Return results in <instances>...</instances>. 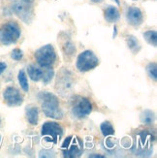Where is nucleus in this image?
Masks as SVG:
<instances>
[{
  "label": "nucleus",
  "instance_id": "obj_12",
  "mask_svg": "<svg viewBox=\"0 0 157 158\" xmlns=\"http://www.w3.org/2000/svg\"><path fill=\"white\" fill-rule=\"evenodd\" d=\"M126 19L130 25L138 27L144 23V15L140 8L136 6H131L128 7V9L126 10Z\"/></svg>",
  "mask_w": 157,
  "mask_h": 158
},
{
  "label": "nucleus",
  "instance_id": "obj_13",
  "mask_svg": "<svg viewBox=\"0 0 157 158\" xmlns=\"http://www.w3.org/2000/svg\"><path fill=\"white\" fill-rule=\"evenodd\" d=\"M106 138L107 139H105L104 142L102 143V148H103V149L107 153L114 156V155H117L122 152L120 147L118 146V142L117 140L113 139L112 136L106 137Z\"/></svg>",
  "mask_w": 157,
  "mask_h": 158
},
{
  "label": "nucleus",
  "instance_id": "obj_20",
  "mask_svg": "<svg viewBox=\"0 0 157 158\" xmlns=\"http://www.w3.org/2000/svg\"><path fill=\"white\" fill-rule=\"evenodd\" d=\"M100 129H101V132L102 135H103L105 138L106 137H110V136H114L115 131H114V128L113 126V124L110 121H104L101 123L100 125Z\"/></svg>",
  "mask_w": 157,
  "mask_h": 158
},
{
  "label": "nucleus",
  "instance_id": "obj_32",
  "mask_svg": "<svg viewBox=\"0 0 157 158\" xmlns=\"http://www.w3.org/2000/svg\"><path fill=\"white\" fill-rule=\"evenodd\" d=\"M1 141H2V138H1V136H0V145H1Z\"/></svg>",
  "mask_w": 157,
  "mask_h": 158
},
{
  "label": "nucleus",
  "instance_id": "obj_16",
  "mask_svg": "<svg viewBox=\"0 0 157 158\" xmlns=\"http://www.w3.org/2000/svg\"><path fill=\"white\" fill-rule=\"evenodd\" d=\"M27 73H28L29 78L33 81H42V78H43V69L42 68H39L36 65L31 64L27 67Z\"/></svg>",
  "mask_w": 157,
  "mask_h": 158
},
{
  "label": "nucleus",
  "instance_id": "obj_33",
  "mask_svg": "<svg viewBox=\"0 0 157 158\" xmlns=\"http://www.w3.org/2000/svg\"><path fill=\"white\" fill-rule=\"evenodd\" d=\"M0 125H1V118H0Z\"/></svg>",
  "mask_w": 157,
  "mask_h": 158
},
{
  "label": "nucleus",
  "instance_id": "obj_1",
  "mask_svg": "<svg viewBox=\"0 0 157 158\" xmlns=\"http://www.w3.org/2000/svg\"><path fill=\"white\" fill-rule=\"evenodd\" d=\"M155 133L151 130H142L137 133L134 145L131 147V152L138 157H149L153 153V143Z\"/></svg>",
  "mask_w": 157,
  "mask_h": 158
},
{
  "label": "nucleus",
  "instance_id": "obj_23",
  "mask_svg": "<svg viewBox=\"0 0 157 158\" xmlns=\"http://www.w3.org/2000/svg\"><path fill=\"white\" fill-rule=\"evenodd\" d=\"M54 77V71L52 67L49 68H43V78L42 81L44 85H49L52 81V80Z\"/></svg>",
  "mask_w": 157,
  "mask_h": 158
},
{
  "label": "nucleus",
  "instance_id": "obj_28",
  "mask_svg": "<svg viewBox=\"0 0 157 158\" xmlns=\"http://www.w3.org/2000/svg\"><path fill=\"white\" fill-rule=\"evenodd\" d=\"M88 157H95V158H104L106 157L105 155H102V154H97V153H92V154H89Z\"/></svg>",
  "mask_w": 157,
  "mask_h": 158
},
{
  "label": "nucleus",
  "instance_id": "obj_31",
  "mask_svg": "<svg viewBox=\"0 0 157 158\" xmlns=\"http://www.w3.org/2000/svg\"><path fill=\"white\" fill-rule=\"evenodd\" d=\"M114 2H115L118 5H120V0H113Z\"/></svg>",
  "mask_w": 157,
  "mask_h": 158
},
{
  "label": "nucleus",
  "instance_id": "obj_19",
  "mask_svg": "<svg viewBox=\"0 0 157 158\" xmlns=\"http://www.w3.org/2000/svg\"><path fill=\"white\" fill-rule=\"evenodd\" d=\"M62 51L64 52V56H67V58H72L74 54L76 53V47L71 40H66L62 46Z\"/></svg>",
  "mask_w": 157,
  "mask_h": 158
},
{
  "label": "nucleus",
  "instance_id": "obj_6",
  "mask_svg": "<svg viewBox=\"0 0 157 158\" xmlns=\"http://www.w3.org/2000/svg\"><path fill=\"white\" fill-rule=\"evenodd\" d=\"M70 109L73 116L76 118H85L92 112L91 102L85 97L74 96L70 100Z\"/></svg>",
  "mask_w": 157,
  "mask_h": 158
},
{
  "label": "nucleus",
  "instance_id": "obj_30",
  "mask_svg": "<svg viewBox=\"0 0 157 158\" xmlns=\"http://www.w3.org/2000/svg\"><path fill=\"white\" fill-rule=\"evenodd\" d=\"M90 1L92 3H101V2H103L104 0H90Z\"/></svg>",
  "mask_w": 157,
  "mask_h": 158
},
{
  "label": "nucleus",
  "instance_id": "obj_9",
  "mask_svg": "<svg viewBox=\"0 0 157 158\" xmlns=\"http://www.w3.org/2000/svg\"><path fill=\"white\" fill-rule=\"evenodd\" d=\"M75 85L74 75L66 68H62L57 74L56 81V89L58 93L65 95L69 93Z\"/></svg>",
  "mask_w": 157,
  "mask_h": 158
},
{
  "label": "nucleus",
  "instance_id": "obj_3",
  "mask_svg": "<svg viewBox=\"0 0 157 158\" xmlns=\"http://www.w3.org/2000/svg\"><path fill=\"white\" fill-rule=\"evenodd\" d=\"M34 2L35 0H12V12L23 23L29 24L34 19Z\"/></svg>",
  "mask_w": 157,
  "mask_h": 158
},
{
  "label": "nucleus",
  "instance_id": "obj_26",
  "mask_svg": "<svg viewBox=\"0 0 157 158\" xmlns=\"http://www.w3.org/2000/svg\"><path fill=\"white\" fill-rule=\"evenodd\" d=\"M56 152L52 149H42L39 152V157H54Z\"/></svg>",
  "mask_w": 157,
  "mask_h": 158
},
{
  "label": "nucleus",
  "instance_id": "obj_25",
  "mask_svg": "<svg viewBox=\"0 0 157 158\" xmlns=\"http://www.w3.org/2000/svg\"><path fill=\"white\" fill-rule=\"evenodd\" d=\"M23 57V52L20 49H14L11 52V58L16 60V61H19L22 60Z\"/></svg>",
  "mask_w": 157,
  "mask_h": 158
},
{
  "label": "nucleus",
  "instance_id": "obj_15",
  "mask_svg": "<svg viewBox=\"0 0 157 158\" xmlns=\"http://www.w3.org/2000/svg\"><path fill=\"white\" fill-rule=\"evenodd\" d=\"M25 118L26 120L31 125H37L39 120V110L36 106H27L25 108Z\"/></svg>",
  "mask_w": 157,
  "mask_h": 158
},
{
  "label": "nucleus",
  "instance_id": "obj_14",
  "mask_svg": "<svg viewBox=\"0 0 157 158\" xmlns=\"http://www.w3.org/2000/svg\"><path fill=\"white\" fill-rule=\"evenodd\" d=\"M104 18L108 23H117L120 19V13L115 6H108L104 11Z\"/></svg>",
  "mask_w": 157,
  "mask_h": 158
},
{
  "label": "nucleus",
  "instance_id": "obj_5",
  "mask_svg": "<svg viewBox=\"0 0 157 158\" xmlns=\"http://www.w3.org/2000/svg\"><path fill=\"white\" fill-rule=\"evenodd\" d=\"M84 152V143L78 136H68L61 145V153L66 158H77Z\"/></svg>",
  "mask_w": 157,
  "mask_h": 158
},
{
  "label": "nucleus",
  "instance_id": "obj_4",
  "mask_svg": "<svg viewBox=\"0 0 157 158\" xmlns=\"http://www.w3.org/2000/svg\"><path fill=\"white\" fill-rule=\"evenodd\" d=\"M22 34V29L18 23L10 20L0 26V44L10 46L18 42Z\"/></svg>",
  "mask_w": 157,
  "mask_h": 158
},
{
  "label": "nucleus",
  "instance_id": "obj_22",
  "mask_svg": "<svg viewBox=\"0 0 157 158\" xmlns=\"http://www.w3.org/2000/svg\"><path fill=\"white\" fill-rule=\"evenodd\" d=\"M18 80H19L20 87L23 88V90L24 92H28L29 91V85H28V80H27V76H26L24 70H20L19 72Z\"/></svg>",
  "mask_w": 157,
  "mask_h": 158
},
{
  "label": "nucleus",
  "instance_id": "obj_17",
  "mask_svg": "<svg viewBox=\"0 0 157 158\" xmlns=\"http://www.w3.org/2000/svg\"><path fill=\"white\" fill-rule=\"evenodd\" d=\"M140 121L144 125H152L155 121V114L151 110H145L140 114Z\"/></svg>",
  "mask_w": 157,
  "mask_h": 158
},
{
  "label": "nucleus",
  "instance_id": "obj_7",
  "mask_svg": "<svg viewBox=\"0 0 157 158\" xmlns=\"http://www.w3.org/2000/svg\"><path fill=\"white\" fill-rule=\"evenodd\" d=\"M35 59L41 68L52 67L56 61V52L52 45L48 44L35 52Z\"/></svg>",
  "mask_w": 157,
  "mask_h": 158
},
{
  "label": "nucleus",
  "instance_id": "obj_29",
  "mask_svg": "<svg viewBox=\"0 0 157 158\" xmlns=\"http://www.w3.org/2000/svg\"><path fill=\"white\" fill-rule=\"evenodd\" d=\"M114 35H113V37L114 38H115V37H117V34H118V27L117 26H114Z\"/></svg>",
  "mask_w": 157,
  "mask_h": 158
},
{
  "label": "nucleus",
  "instance_id": "obj_34",
  "mask_svg": "<svg viewBox=\"0 0 157 158\" xmlns=\"http://www.w3.org/2000/svg\"><path fill=\"white\" fill-rule=\"evenodd\" d=\"M134 1H137V0H134Z\"/></svg>",
  "mask_w": 157,
  "mask_h": 158
},
{
  "label": "nucleus",
  "instance_id": "obj_27",
  "mask_svg": "<svg viewBox=\"0 0 157 158\" xmlns=\"http://www.w3.org/2000/svg\"><path fill=\"white\" fill-rule=\"evenodd\" d=\"M7 69V64L5 62H1L0 61V75H2Z\"/></svg>",
  "mask_w": 157,
  "mask_h": 158
},
{
  "label": "nucleus",
  "instance_id": "obj_10",
  "mask_svg": "<svg viewBox=\"0 0 157 158\" xmlns=\"http://www.w3.org/2000/svg\"><path fill=\"white\" fill-rule=\"evenodd\" d=\"M99 65V59L95 53L89 50L85 51L79 54L76 62V67L80 72H88L93 70Z\"/></svg>",
  "mask_w": 157,
  "mask_h": 158
},
{
  "label": "nucleus",
  "instance_id": "obj_8",
  "mask_svg": "<svg viewBox=\"0 0 157 158\" xmlns=\"http://www.w3.org/2000/svg\"><path fill=\"white\" fill-rule=\"evenodd\" d=\"M41 134L47 143L56 145L63 136V128L57 122L47 121L42 125Z\"/></svg>",
  "mask_w": 157,
  "mask_h": 158
},
{
  "label": "nucleus",
  "instance_id": "obj_24",
  "mask_svg": "<svg viewBox=\"0 0 157 158\" xmlns=\"http://www.w3.org/2000/svg\"><path fill=\"white\" fill-rule=\"evenodd\" d=\"M146 69H147V73L148 75V77L151 80H153L154 81H156V80H157V65H156V62L148 63L146 67Z\"/></svg>",
  "mask_w": 157,
  "mask_h": 158
},
{
  "label": "nucleus",
  "instance_id": "obj_2",
  "mask_svg": "<svg viewBox=\"0 0 157 158\" xmlns=\"http://www.w3.org/2000/svg\"><path fill=\"white\" fill-rule=\"evenodd\" d=\"M37 98L41 103L42 111L46 116L53 119H62L63 112L60 109L58 98L53 93L41 91L37 94Z\"/></svg>",
  "mask_w": 157,
  "mask_h": 158
},
{
  "label": "nucleus",
  "instance_id": "obj_21",
  "mask_svg": "<svg viewBox=\"0 0 157 158\" xmlns=\"http://www.w3.org/2000/svg\"><path fill=\"white\" fill-rule=\"evenodd\" d=\"M144 38L147 42L152 46V47H156L157 46V32L156 30H147L146 32H144Z\"/></svg>",
  "mask_w": 157,
  "mask_h": 158
},
{
  "label": "nucleus",
  "instance_id": "obj_11",
  "mask_svg": "<svg viewBox=\"0 0 157 158\" xmlns=\"http://www.w3.org/2000/svg\"><path fill=\"white\" fill-rule=\"evenodd\" d=\"M3 99L5 104L8 107H19L23 103V96L22 93L17 87L12 85L5 88L3 92Z\"/></svg>",
  "mask_w": 157,
  "mask_h": 158
},
{
  "label": "nucleus",
  "instance_id": "obj_18",
  "mask_svg": "<svg viewBox=\"0 0 157 158\" xmlns=\"http://www.w3.org/2000/svg\"><path fill=\"white\" fill-rule=\"evenodd\" d=\"M126 42H127V46L128 49L130 50L134 54L138 53L141 50V45L139 43L138 39L136 38L133 35H128L126 38Z\"/></svg>",
  "mask_w": 157,
  "mask_h": 158
}]
</instances>
